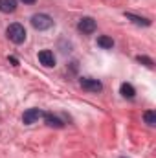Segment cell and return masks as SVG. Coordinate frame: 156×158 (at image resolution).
Masks as SVG:
<instances>
[{"instance_id": "obj_1", "label": "cell", "mask_w": 156, "mask_h": 158, "mask_svg": "<svg viewBox=\"0 0 156 158\" xmlns=\"http://www.w3.org/2000/svg\"><path fill=\"white\" fill-rule=\"evenodd\" d=\"M6 35H7V39L11 40V42H15V44H22V42L26 40V30H24L22 24L15 22V24H9V26H7Z\"/></svg>"}, {"instance_id": "obj_2", "label": "cell", "mask_w": 156, "mask_h": 158, "mask_svg": "<svg viewBox=\"0 0 156 158\" xmlns=\"http://www.w3.org/2000/svg\"><path fill=\"white\" fill-rule=\"evenodd\" d=\"M31 26L39 31H44V30H50L53 26V19L46 13H37L31 17Z\"/></svg>"}, {"instance_id": "obj_3", "label": "cell", "mask_w": 156, "mask_h": 158, "mask_svg": "<svg viewBox=\"0 0 156 158\" xmlns=\"http://www.w3.org/2000/svg\"><path fill=\"white\" fill-rule=\"evenodd\" d=\"M79 85H81V88L86 90V92H101V90H103L101 81L92 79V77H81L79 79Z\"/></svg>"}, {"instance_id": "obj_4", "label": "cell", "mask_w": 156, "mask_h": 158, "mask_svg": "<svg viewBox=\"0 0 156 158\" xmlns=\"http://www.w3.org/2000/svg\"><path fill=\"white\" fill-rule=\"evenodd\" d=\"M77 30L81 33H84V35L94 33V31H96V20H94L92 17H83L77 22Z\"/></svg>"}, {"instance_id": "obj_5", "label": "cell", "mask_w": 156, "mask_h": 158, "mask_svg": "<svg viewBox=\"0 0 156 158\" xmlns=\"http://www.w3.org/2000/svg\"><path fill=\"white\" fill-rule=\"evenodd\" d=\"M42 116H44V112H42L40 109H28V110L22 114V123H24V125H31V123L39 121Z\"/></svg>"}, {"instance_id": "obj_6", "label": "cell", "mask_w": 156, "mask_h": 158, "mask_svg": "<svg viewBox=\"0 0 156 158\" xmlns=\"http://www.w3.org/2000/svg\"><path fill=\"white\" fill-rule=\"evenodd\" d=\"M39 63L46 68H51L55 66V55L51 50H40L39 52Z\"/></svg>"}, {"instance_id": "obj_7", "label": "cell", "mask_w": 156, "mask_h": 158, "mask_svg": "<svg viewBox=\"0 0 156 158\" xmlns=\"http://www.w3.org/2000/svg\"><path fill=\"white\" fill-rule=\"evenodd\" d=\"M42 118H44V121H46V125H48V127H55V129H63V127H64V123L57 118V116H53V114L44 112V116H42Z\"/></svg>"}, {"instance_id": "obj_8", "label": "cell", "mask_w": 156, "mask_h": 158, "mask_svg": "<svg viewBox=\"0 0 156 158\" xmlns=\"http://www.w3.org/2000/svg\"><path fill=\"white\" fill-rule=\"evenodd\" d=\"M17 9V0H0V11L2 13H13Z\"/></svg>"}, {"instance_id": "obj_9", "label": "cell", "mask_w": 156, "mask_h": 158, "mask_svg": "<svg viewBox=\"0 0 156 158\" xmlns=\"http://www.w3.org/2000/svg\"><path fill=\"white\" fill-rule=\"evenodd\" d=\"M125 17H127L129 20H132L134 24H138V26H151V20H149V19L138 17V15H134V13H125Z\"/></svg>"}, {"instance_id": "obj_10", "label": "cell", "mask_w": 156, "mask_h": 158, "mask_svg": "<svg viewBox=\"0 0 156 158\" xmlns=\"http://www.w3.org/2000/svg\"><path fill=\"white\" fill-rule=\"evenodd\" d=\"M119 90H121V96L127 98V99H132V98L136 96V90H134V86H132L130 83H123Z\"/></svg>"}, {"instance_id": "obj_11", "label": "cell", "mask_w": 156, "mask_h": 158, "mask_svg": "<svg viewBox=\"0 0 156 158\" xmlns=\"http://www.w3.org/2000/svg\"><path fill=\"white\" fill-rule=\"evenodd\" d=\"M97 46H101L103 50H110L114 46V40L107 35H101V37H97Z\"/></svg>"}, {"instance_id": "obj_12", "label": "cell", "mask_w": 156, "mask_h": 158, "mask_svg": "<svg viewBox=\"0 0 156 158\" xmlns=\"http://www.w3.org/2000/svg\"><path fill=\"white\" fill-rule=\"evenodd\" d=\"M143 119H145V123H147L149 127H154L156 125V112L154 110H147V112L143 114Z\"/></svg>"}, {"instance_id": "obj_13", "label": "cell", "mask_w": 156, "mask_h": 158, "mask_svg": "<svg viewBox=\"0 0 156 158\" xmlns=\"http://www.w3.org/2000/svg\"><path fill=\"white\" fill-rule=\"evenodd\" d=\"M136 59H138V61H140L142 64H145L147 68H153V66H154V61H153L151 57H147V55H138Z\"/></svg>"}, {"instance_id": "obj_14", "label": "cell", "mask_w": 156, "mask_h": 158, "mask_svg": "<svg viewBox=\"0 0 156 158\" xmlns=\"http://www.w3.org/2000/svg\"><path fill=\"white\" fill-rule=\"evenodd\" d=\"M9 63H11L13 66H18V61H17V57H13V55L9 57Z\"/></svg>"}, {"instance_id": "obj_15", "label": "cell", "mask_w": 156, "mask_h": 158, "mask_svg": "<svg viewBox=\"0 0 156 158\" xmlns=\"http://www.w3.org/2000/svg\"><path fill=\"white\" fill-rule=\"evenodd\" d=\"M20 2H24V4H35V0H20Z\"/></svg>"}]
</instances>
